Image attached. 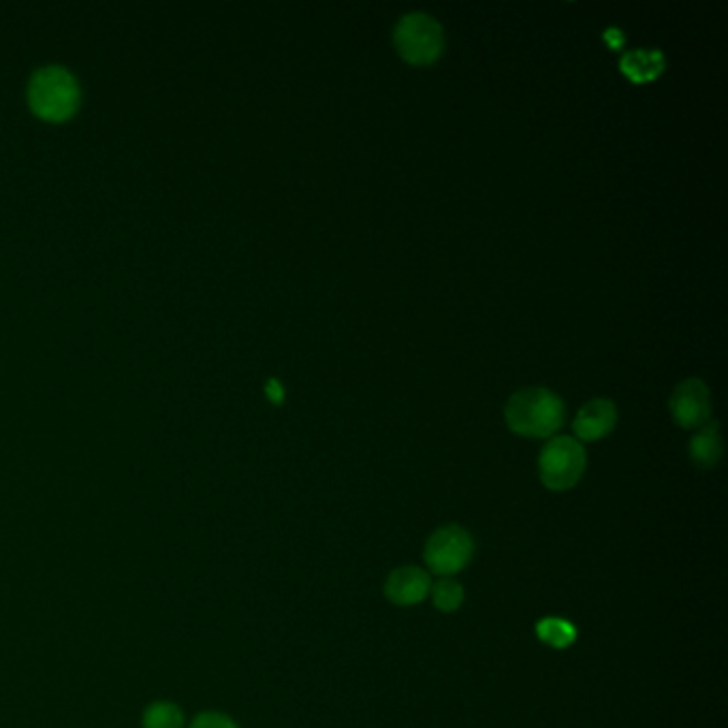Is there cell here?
Wrapping results in <instances>:
<instances>
[{"mask_svg":"<svg viewBox=\"0 0 728 728\" xmlns=\"http://www.w3.org/2000/svg\"><path fill=\"white\" fill-rule=\"evenodd\" d=\"M506 423L519 436L547 438L556 434L566 417L564 402L545 387H528L511 395L504 408Z\"/></svg>","mask_w":728,"mask_h":728,"instance_id":"obj_1","label":"cell"},{"mask_svg":"<svg viewBox=\"0 0 728 728\" xmlns=\"http://www.w3.org/2000/svg\"><path fill=\"white\" fill-rule=\"evenodd\" d=\"M82 103L77 79L62 67H43L28 82V105L45 122L69 120Z\"/></svg>","mask_w":728,"mask_h":728,"instance_id":"obj_2","label":"cell"},{"mask_svg":"<svg viewBox=\"0 0 728 728\" xmlns=\"http://www.w3.org/2000/svg\"><path fill=\"white\" fill-rule=\"evenodd\" d=\"M393 43L400 58L408 65L427 67L436 62L445 50L442 26L427 13H408L395 24Z\"/></svg>","mask_w":728,"mask_h":728,"instance_id":"obj_3","label":"cell"},{"mask_svg":"<svg viewBox=\"0 0 728 728\" xmlns=\"http://www.w3.org/2000/svg\"><path fill=\"white\" fill-rule=\"evenodd\" d=\"M585 464H588V457H585L581 442L571 436H558L551 438L541 451L538 474L545 487L553 492H566L581 481Z\"/></svg>","mask_w":728,"mask_h":728,"instance_id":"obj_4","label":"cell"},{"mask_svg":"<svg viewBox=\"0 0 728 728\" xmlns=\"http://www.w3.org/2000/svg\"><path fill=\"white\" fill-rule=\"evenodd\" d=\"M472 536L460 526H445L436 530L425 545V564L430 571L442 577H451L464 571L472 560Z\"/></svg>","mask_w":728,"mask_h":728,"instance_id":"obj_5","label":"cell"},{"mask_svg":"<svg viewBox=\"0 0 728 728\" xmlns=\"http://www.w3.org/2000/svg\"><path fill=\"white\" fill-rule=\"evenodd\" d=\"M669 406L673 421L684 430H701L711 421V395L699 378H688L682 385H677Z\"/></svg>","mask_w":728,"mask_h":728,"instance_id":"obj_6","label":"cell"},{"mask_svg":"<svg viewBox=\"0 0 728 728\" xmlns=\"http://www.w3.org/2000/svg\"><path fill=\"white\" fill-rule=\"evenodd\" d=\"M432 581L423 568L419 566H402L395 568L385 583V596L393 605L410 607L417 605L430 594Z\"/></svg>","mask_w":728,"mask_h":728,"instance_id":"obj_7","label":"cell"},{"mask_svg":"<svg viewBox=\"0 0 728 728\" xmlns=\"http://www.w3.org/2000/svg\"><path fill=\"white\" fill-rule=\"evenodd\" d=\"M615 423H617L615 404L611 400L598 398V400H592L581 406V410L575 417L573 430L579 440L594 442V440H600L607 434H611L615 430Z\"/></svg>","mask_w":728,"mask_h":728,"instance_id":"obj_8","label":"cell"},{"mask_svg":"<svg viewBox=\"0 0 728 728\" xmlns=\"http://www.w3.org/2000/svg\"><path fill=\"white\" fill-rule=\"evenodd\" d=\"M722 457V438L716 421L705 423L690 440V460L701 468H714Z\"/></svg>","mask_w":728,"mask_h":728,"instance_id":"obj_9","label":"cell"},{"mask_svg":"<svg viewBox=\"0 0 728 728\" xmlns=\"http://www.w3.org/2000/svg\"><path fill=\"white\" fill-rule=\"evenodd\" d=\"M664 69V58L660 52L635 50L622 58V71L632 82H650Z\"/></svg>","mask_w":728,"mask_h":728,"instance_id":"obj_10","label":"cell"},{"mask_svg":"<svg viewBox=\"0 0 728 728\" xmlns=\"http://www.w3.org/2000/svg\"><path fill=\"white\" fill-rule=\"evenodd\" d=\"M536 635L543 643L556 647V650H564V647L575 643L577 628L568 620H562V617H545V620L538 622Z\"/></svg>","mask_w":728,"mask_h":728,"instance_id":"obj_11","label":"cell"},{"mask_svg":"<svg viewBox=\"0 0 728 728\" xmlns=\"http://www.w3.org/2000/svg\"><path fill=\"white\" fill-rule=\"evenodd\" d=\"M430 592H432L436 609L445 611V613L457 611L464 603V588L455 579H449V577L440 579L436 585H432Z\"/></svg>","mask_w":728,"mask_h":728,"instance_id":"obj_12","label":"cell"},{"mask_svg":"<svg viewBox=\"0 0 728 728\" xmlns=\"http://www.w3.org/2000/svg\"><path fill=\"white\" fill-rule=\"evenodd\" d=\"M182 711L171 703H152L144 714V728H180Z\"/></svg>","mask_w":728,"mask_h":728,"instance_id":"obj_13","label":"cell"},{"mask_svg":"<svg viewBox=\"0 0 728 728\" xmlns=\"http://www.w3.org/2000/svg\"><path fill=\"white\" fill-rule=\"evenodd\" d=\"M191 728H237V724L225 716V714H216V711H208V714H201L193 720Z\"/></svg>","mask_w":728,"mask_h":728,"instance_id":"obj_14","label":"cell"},{"mask_svg":"<svg viewBox=\"0 0 728 728\" xmlns=\"http://www.w3.org/2000/svg\"><path fill=\"white\" fill-rule=\"evenodd\" d=\"M267 395H269V400H274L276 404H280L284 400V389L280 387L278 381H269L267 383Z\"/></svg>","mask_w":728,"mask_h":728,"instance_id":"obj_15","label":"cell"}]
</instances>
